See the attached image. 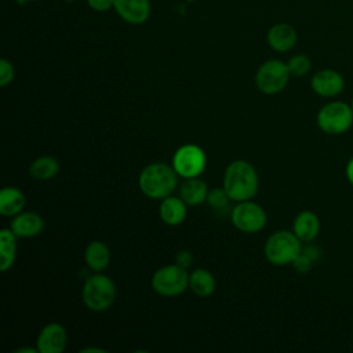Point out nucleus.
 I'll return each instance as SVG.
<instances>
[{
	"instance_id": "obj_1",
	"label": "nucleus",
	"mask_w": 353,
	"mask_h": 353,
	"mask_svg": "<svg viewBox=\"0 0 353 353\" xmlns=\"http://www.w3.org/2000/svg\"><path fill=\"white\" fill-rule=\"evenodd\" d=\"M223 188L232 201L251 200L259 188L258 172L248 161L234 160L225 170Z\"/></svg>"
},
{
	"instance_id": "obj_16",
	"label": "nucleus",
	"mask_w": 353,
	"mask_h": 353,
	"mask_svg": "<svg viewBox=\"0 0 353 353\" xmlns=\"http://www.w3.org/2000/svg\"><path fill=\"white\" fill-rule=\"evenodd\" d=\"M188 204L175 196H168L161 200L160 204V218L165 225L176 226L181 225L188 215Z\"/></svg>"
},
{
	"instance_id": "obj_27",
	"label": "nucleus",
	"mask_w": 353,
	"mask_h": 353,
	"mask_svg": "<svg viewBox=\"0 0 353 353\" xmlns=\"http://www.w3.org/2000/svg\"><path fill=\"white\" fill-rule=\"evenodd\" d=\"M113 3H114V0H87L88 7L92 8L94 11H99V12L113 8Z\"/></svg>"
},
{
	"instance_id": "obj_9",
	"label": "nucleus",
	"mask_w": 353,
	"mask_h": 353,
	"mask_svg": "<svg viewBox=\"0 0 353 353\" xmlns=\"http://www.w3.org/2000/svg\"><path fill=\"white\" fill-rule=\"evenodd\" d=\"M230 218L232 223L244 233H256L262 230L268 219L265 210L251 200L239 201L237 205L233 207Z\"/></svg>"
},
{
	"instance_id": "obj_5",
	"label": "nucleus",
	"mask_w": 353,
	"mask_h": 353,
	"mask_svg": "<svg viewBox=\"0 0 353 353\" xmlns=\"http://www.w3.org/2000/svg\"><path fill=\"white\" fill-rule=\"evenodd\" d=\"M353 124V110L342 101H332L321 106L317 113L319 128L328 135L345 134Z\"/></svg>"
},
{
	"instance_id": "obj_23",
	"label": "nucleus",
	"mask_w": 353,
	"mask_h": 353,
	"mask_svg": "<svg viewBox=\"0 0 353 353\" xmlns=\"http://www.w3.org/2000/svg\"><path fill=\"white\" fill-rule=\"evenodd\" d=\"M287 66H288V70H290L291 76H294V77H303V76H306L310 72L312 61L305 54H296V55H292L288 59Z\"/></svg>"
},
{
	"instance_id": "obj_10",
	"label": "nucleus",
	"mask_w": 353,
	"mask_h": 353,
	"mask_svg": "<svg viewBox=\"0 0 353 353\" xmlns=\"http://www.w3.org/2000/svg\"><path fill=\"white\" fill-rule=\"evenodd\" d=\"M312 90L323 98H334L345 88L343 76L334 69H320L310 79Z\"/></svg>"
},
{
	"instance_id": "obj_17",
	"label": "nucleus",
	"mask_w": 353,
	"mask_h": 353,
	"mask_svg": "<svg viewBox=\"0 0 353 353\" xmlns=\"http://www.w3.org/2000/svg\"><path fill=\"white\" fill-rule=\"evenodd\" d=\"M84 261H85V265L99 273L102 272L103 269H106V266L109 265V261H110V250L109 247L103 243V241H99V240H94L91 241L87 247H85V251H84Z\"/></svg>"
},
{
	"instance_id": "obj_2",
	"label": "nucleus",
	"mask_w": 353,
	"mask_h": 353,
	"mask_svg": "<svg viewBox=\"0 0 353 353\" xmlns=\"http://www.w3.org/2000/svg\"><path fill=\"white\" fill-rule=\"evenodd\" d=\"M178 174L165 163H152L142 170L138 178L141 192L153 200H163L175 190Z\"/></svg>"
},
{
	"instance_id": "obj_29",
	"label": "nucleus",
	"mask_w": 353,
	"mask_h": 353,
	"mask_svg": "<svg viewBox=\"0 0 353 353\" xmlns=\"http://www.w3.org/2000/svg\"><path fill=\"white\" fill-rule=\"evenodd\" d=\"M345 172H346V178H347V182H349V183L353 186V157H352V159L347 161Z\"/></svg>"
},
{
	"instance_id": "obj_18",
	"label": "nucleus",
	"mask_w": 353,
	"mask_h": 353,
	"mask_svg": "<svg viewBox=\"0 0 353 353\" xmlns=\"http://www.w3.org/2000/svg\"><path fill=\"white\" fill-rule=\"evenodd\" d=\"M208 188L207 183L200 179L199 176L188 178L181 189H179V197L188 204V205H199L204 201H207L208 196Z\"/></svg>"
},
{
	"instance_id": "obj_31",
	"label": "nucleus",
	"mask_w": 353,
	"mask_h": 353,
	"mask_svg": "<svg viewBox=\"0 0 353 353\" xmlns=\"http://www.w3.org/2000/svg\"><path fill=\"white\" fill-rule=\"evenodd\" d=\"M36 352H39L37 347L36 349H33V347H22V349H18L15 353H36Z\"/></svg>"
},
{
	"instance_id": "obj_22",
	"label": "nucleus",
	"mask_w": 353,
	"mask_h": 353,
	"mask_svg": "<svg viewBox=\"0 0 353 353\" xmlns=\"http://www.w3.org/2000/svg\"><path fill=\"white\" fill-rule=\"evenodd\" d=\"M58 171H59V163L52 156H40L29 167L30 176L39 181L51 179L58 174Z\"/></svg>"
},
{
	"instance_id": "obj_33",
	"label": "nucleus",
	"mask_w": 353,
	"mask_h": 353,
	"mask_svg": "<svg viewBox=\"0 0 353 353\" xmlns=\"http://www.w3.org/2000/svg\"><path fill=\"white\" fill-rule=\"evenodd\" d=\"M350 108H352V110H353V98H352V101H350Z\"/></svg>"
},
{
	"instance_id": "obj_34",
	"label": "nucleus",
	"mask_w": 353,
	"mask_h": 353,
	"mask_svg": "<svg viewBox=\"0 0 353 353\" xmlns=\"http://www.w3.org/2000/svg\"><path fill=\"white\" fill-rule=\"evenodd\" d=\"M22 1H36V0H22Z\"/></svg>"
},
{
	"instance_id": "obj_15",
	"label": "nucleus",
	"mask_w": 353,
	"mask_h": 353,
	"mask_svg": "<svg viewBox=\"0 0 353 353\" xmlns=\"http://www.w3.org/2000/svg\"><path fill=\"white\" fill-rule=\"evenodd\" d=\"M44 226L43 218L32 211H22L11 221V229L18 237L37 236Z\"/></svg>"
},
{
	"instance_id": "obj_19",
	"label": "nucleus",
	"mask_w": 353,
	"mask_h": 353,
	"mask_svg": "<svg viewBox=\"0 0 353 353\" xmlns=\"http://www.w3.org/2000/svg\"><path fill=\"white\" fill-rule=\"evenodd\" d=\"M25 207V194L18 188L7 186L0 192V214L4 216H15Z\"/></svg>"
},
{
	"instance_id": "obj_8",
	"label": "nucleus",
	"mask_w": 353,
	"mask_h": 353,
	"mask_svg": "<svg viewBox=\"0 0 353 353\" xmlns=\"http://www.w3.org/2000/svg\"><path fill=\"white\" fill-rule=\"evenodd\" d=\"M207 164L205 153L201 148L193 143L181 146L172 157V167L176 174L185 179L201 175Z\"/></svg>"
},
{
	"instance_id": "obj_4",
	"label": "nucleus",
	"mask_w": 353,
	"mask_h": 353,
	"mask_svg": "<svg viewBox=\"0 0 353 353\" xmlns=\"http://www.w3.org/2000/svg\"><path fill=\"white\" fill-rule=\"evenodd\" d=\"M83 302L92 312H103L116 299V285L113 280L101 272L90 276L83 285Z\"/></svg>"
},
{
	"instance_id": "obj_32",
	"label": "nucleus",
	"mask_w": 353,
	"mask_h": 353,
	"mask_svg": "<svg viewBox=\"0 0 353 353\" xmlns=\"http://www.w3.org/2000/svg\"><path fill=\"white\" fill-rule=\"evenodd\" d=\"M85 352H105V350L99 349V347H87V349L81 350V353H85Z\"/></svg>"
},
{
	"instance_id": "obj_14",
	"label": "nucleus",
	"mask_w": 353,
	"mask_h": 353,
	"mask_svg": "<svg viewBox=\"0 0 353 353\" xmlns=\"http://www.w3.org/2000/svg\"><path fill=\"white\" fill-rule=\"evenodd\" d=\"M292 232L302 243L313 241L320 232L319 216L310 210L301 211L294 219Z\"/></svg>"
},
{
	"instance_id": "obj_6",
	"label": "nucleus",
	"mask_w": 353,
	"mask_h": 353,
	"mask_svg": "<svg viewBox=\"0 0 353 353\" xmlns=\"http://www.w3.org/2000/svg\"><path fill=\"white\" fill-rule=\"evenodd\" d=\"M152 288L163 296H176L189 287V273L178 263L165 265L152 276Z\"/></svg>"
},
{
	"instance_id": "obj_13",
	"label": "nucleus",
	"mask_w": 353,
	"mask_h": 353,
	"mask_svg": "<svg viewBox=\"0 0 353 353\" xmlns=\"http://www.w3.org/2000/svg\"><path fill=\"white\" fill-rule=\"evenodd\" d=\"M266 40L273 51L287 52L296 44L298 33L292 25L287 22H280L269 29Z\"/></svg>"
},
{
	"instance_id": "obj_20",
	"label": "nucleus",
	"mask_w": 353,
	"mask_h": 353,
	"mask_svg": "<svg viewBox=\"0 0 353 353\" xmlns=\"http://www.w3.org/2000/svg\"><path fill=\"white\" fill-rule=\"evenodd\" d=\"M17 234L12 229L0 230V270L7 272L15 262Z\"/></svg>"
},
{
	"instance_id": "obj_25",
	"label": "nucleus",
	"mask_w": 353,
	"mask_h": 353,
	"mask_svg": "<svg viewBox=\"0 0 353 353\" xmlns=\"http://www.w3.org/2000/svg\"><path fill=\"white\" fill-rule=\"evenodd\" d=\"M14 66L7 59H0V85L6 87L14 80Z\"/></svg>"
},
{
	"instance_id": "obj_12",
	"label": "nucleus",
	"mask_w": 353,
	"mask_h": 353,
	"mask_svg": "<svg viewBox=\"0 0 353 353\" xmlns=\"http://www.w3.org/2000/svg\"><path fill=\"white\" fill-rule=\"evenodd\" d=\"M113 8L123 21L141 25L150 15V0H114Z\"/></svg>"
},
{
	"instance_id": "obj_7",
	"label": "nucleus",
	"mask_w": 353,
	"mask_h": 353,
	"mask_svg": "<svg viewBox=\"0 0 353 353\" xmlns=\"http://www.w3.org/2000/svg\"><path fill=\"white\" fill-rule=\"evenodd\" d=\"M291 73L285 62L280 59L265 61L255 73V84L258 90L263 94L272 95L283 91L288 81Z\"/></svg>"
},
{
	"instance_id": "obj_21",
	"label": "nucleus",
	"mask_w": 353,
	"mask_h": 353,
	"mask_svg": "<svg viewBox=\"0 0 353 353\" xmlns=\"http://www.w3.org/2000/svg\"><path fill=\"white\" fill-rule=\"evenodd\" d=\"M215 279L205 269H194L189 274V288L200 298H207L215 291Z\"/></svg>"
},
{
	"instance_id": "obj_24",
	"label": "nucleus",
	"mask_w": 353,
	"mask_h": 353,
	"mask_svg": "<svg viewBox=\"0 0 353 353\" xmlns=\"http://www.w3.org/2000/svg\"><path fill=\"white\" fill-rule=\"evenodd\" d=\"M230 197L229 194L226 193L225 188H214L212 190L208 192V196H207V203L211 208L214 210H223L228 207V203H229Z\"/></svg>"
},
{
	"instance_id": "obj_28",
	"label": "nucleus",
	"mask_w": 353,
	"mask_h": 353,
	"mask_svg": "<svg viewBox=\"0 0 353 353\" xmlns=\"http://www.w3.org/2000/svg\"><path fill=\"white\" fill-rule=\"evenodd\" d=\"M175 263H178L182 268H189L193 263V255L188 250L179 251L175 256Z\"/></svg>"
},
{
	"instance_id": "obj_3",
	"label": "nucleus",
	"mask_w": 353,
	"mask_h": 353,
	"mask_svg": "<svg viewBox=\"0 0 353 353\" xmlns=\"http://www.w3.org/2000/svg\"><path fill=\"white\" fill-rule=\"evenodd\" d=\"M302 241L294 232L277 230L269 236L265 243L266 259L277 266L292 263L294 259L302 252Z\"/></svg>"
},
{
	"instance_id": "obj_30",
	"label": "nucleus",
	"mask_w": 353,
	"mask_h": 353,
	"mask_svg": "<svg viewBox=\"0 0 353 353\" xmlns=\"http://www.w3.org/2000/svg\"><path fill=\"white\" fill-rule=\"evenodd\" d=\"M303 252H305L306 255H309L313 261H316V259L319 258V255H320V251L317 250V247H307V248H303Z\"/></svg>"
},
{
	"instance_id": "obj_11",
	"label": "nucleus",
	"mask_w": 353,
	"mask_h": 353,
	"mask_svg": "<svg viewBox=\"0 0 353 353\" xmlns=\"http://www.w3.org/2000/svg\"><path fill=\"white\" fill-rule=\"evenodd\" d=\"M68 343V334L63 325L50 323L44 325L37 336L36 347L39 353H62Z\"/></svg>"
},
{
	"instance_id": "obj_26",
	"label": "nucleus",
	"mask_w": 353,
	"mask_h": 353,
	"mask_svg": "<svg viewBox=\"0 0 353 353\" xmlns=\"http://www.w3.org/2000/svg\"><path fill=\"white\" fill-rule=\"evenodd\" d=\"M312 263H313V259H312L309 255H306V254L303 252V250H302V252L294 259L292 268H294V270H295L296 273L305 274V273H307V272L312 269Z\"/></svg>"
}]
</instances>
